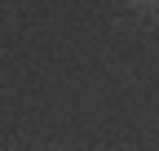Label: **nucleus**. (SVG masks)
<instances>
[]
</instances>
